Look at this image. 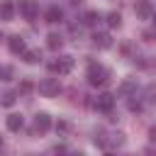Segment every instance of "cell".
I'll list each match as a JSON object with an SVG mask.
<instances>
[{
	"mask_svg": "<svg viewBox=\"0 0 156 156\" xmlns=\"http://www.w3.org/2000/svg\"><path fill=\"white\" fill-rule=\"evenodd\" d=\"M107 68L105 66H100V63H90L88 66V83L90 85H105L107 83Z\"/></svg>",
	"mask_w": 156,
	"mask_h": 156,
	"instance_id": "cell-1",
	"label": "cell"
},
{
	"mask_svg": "<svg viewBox=\"0 0 156 156\" xmlns=\"http://www.w3.org/2000/svg\"><path fill=\"white\" fill-rule=\"evenodd\" d=\"M39 93H41L44 98H56V95L61 93V83H58V78H44V80L39 83Z\"/></svg>",
	"mask_w": 156,
	"mask_h": 156,
	"instance_id": "cell-2",
	"label": "cell"
},
{
	"mask_svg": "<svg viewBox=\"0 0 156 156\" xmlns=\"http://www.w3.org/2000/svg\"><path fill=\"white\" fill-rule=\"evenodd\" d=\"M71 68H73V56H58L56 61H49L51 73H68Z\"/></svg>",
	"mask_w": 156,
	"mask_h": 156,
	"instance_id": "cell-3",
	"label": "cell"
},
{
	"mask_svg": "<svg viewBox=\"0 0 156 156\" xmlns=\"http://www.w3.org/2000/svg\"><path fill=\"white\" fill-rule=\"evenodd\" d=\"M17 10H20V15H22L24 20H34V17L39 15V5H37V0H20Z\"/></svg>",
	"mask_w": 156,
	"mask_h": 156,
	"instance_id": "cell-4",
	"label": "cell"
},
{
	"mask_svg": "<svg viewBox=\"0 0 156 156\" xmlns=\"http://www.w3.org/2000/svg\"><path fill=\"white\" fill-rule=\"evenodd\" d=\"M95 107H98L100 112H112V107H115V95H112V93H102V95H98Z\"/></svg>",
	"mask_w": 156,
	"mask_h": 156,
	"instance_id": "cell-5",
	"label": "cell"
},
{
	"mask_svg": "<svg viewBox=\"0 0 156 156\" xmlns=\"http://www.w3.org/2000/svg\"><path fill=\"white\" fill-rule=\"evenodd\" d=\"M134 12H136L139 20H149V17H154V7H151L149 0H139V2L134 5Z\"/></svg>",
	"mask_w": 156,
	"mask_h": 156,
	"instance_id": "cell-6",
	"label": "cell"
},
{
	"mask_svg": "<svg viewBox=\"0 0 156 156\" xmlns=\"http://www.w3.org/2000/svg\"><path fill=\"white\" fill-rule=\"evenodd\" d=\"M49 129H51V117H49L46 112H39V115L34 117V132L44 134V132H49Z\"/></svg>",
	"mask_w": 156,
	"mask_h": 156,
	"instance_id": "cell-7",
	"label": "cell"
},
{
	"mask_svg": "<svg viewBox=\"0 0 156 156\" xmlns=\"http://www.w3.org/2000/svg\"><path fill=\"white\" fill-rule=\"evenodd\" d=\"M7 46H10V51H12V54H20V56L27 51V44H24V39H22L20 34L10 37V39H7Z\"/></svg>",
	"mask_w": 156,
	"mask_h": 156,
	"instance_id": "cell-8",
	"label": "cell"
},
{
	"mask_svg": "<svg viewBox=\"0 0 156 156\" xmlns=\"http://www.w3.org/2000/svg\"><path fill=\"white\" fill-rule=\"evenodd\" d=\"M93 44L100 46V49H107V46H112V39H110L107 32H95L93 34Z\"/></svg>",
	"mask_w": 156,
	"mask_h": 156,
	"instance_id": "cell-9",
	"label": "cell"
},
{
	"mask_svg": "<svg viewBox=\"0 0 156 156\" xmlns=\"http://www.w3.org/2000/svg\"><path fill=\"white\" fill-rule=\"evenodd\" d=\"M61 20H63V10H61L58 5H51V7L46 10V22L56 24V22H61Z\"/></svg>",
	"mask_w": 156,
	"mask_h": 156,
	"instance_id": "cell-10",
	"label": "cell"
},
{
	"mask_svg": "<svg viewBox=\"0 0 156 156\" xmlns=\"http://www.w3.org/2000/svg\"><path fill=\"white\" fill-rule=\"evenodd\" d=\"M5 124H7V129H10V132H20V129L24 127V119H22V115H10Z\"/></svg>",
	"mask_w": 156,
	"mask_h": 156,
	"instance_id": "cell-11",
	"label": "cell"
},
{
	"mask_svg": "<svg viewBox=\"0 0 156 156\" xmlns=\"http://www.w3.org/2000/svg\"><path fill=\"white\" fill-rule=\"evenodd\" d=\"M0 15H2V20H5V22H10V20H12V15H15V2H12V0H5V2H2V7H0Z\"/></svg>",
	"mask_w": 156,
	"mask_h": 156,
	"instance_id": "cell-12",
	"label": "cell"
},
{
	"mask_svg": "<svg viewBox=\"0 0 156 156\" xmlns=\"http://www.w3.org/2000/svg\"><path fill=\"white\" fill-rule=\"evenodd\" d=\"M46 46H49L51 51H58V49L63 46V37H61V34H49V37H46Z\"/></svg>",
	"mask_w": 156,
	"mask_h": 156,
	"instance_id": "cell-13",
	"label": "cell"
},
{
	"mask_svg": "<svg viewBox=\"0 0 156 156\" xmlns=\"http://www.w3.org/2000/svg\"><path fill=\"white\" fill-rule=\"evenodd\" d=\"M39 58H41V56H39V51H24V54H22V61H24V63H29V66L39 63Z\"/></svg>",
	"mask_w": 156,
	"mask_h": 156,
	"instance_id": "cell-14",
	"label": "cell"
},
{
	"mask_svg": "<svg viewBox=\"0 0 156 156\" xmlns=\"http://www.w3.org/2000/svg\"><path fill=\"white\" fill-rule=\"evenodd\" d=\"M98 20H100V15H98V12H85V15H83V24H88V27L98 24Z\"/></svg>",
	"mask_w": 156,
	"mask_h": 156,
	"instance_id": "cell-15",
	"label": "cell"
},
{
	"mask_svg": "<svg viewBox=\"0 0 156 156\" xmlns=\"http://www.w3.org/2000/svg\"><path fill=\"white\" fill-rule=\"evenodd\" d=\"M15 100H17V95H15L12 90L2 93V107H12V105H15Z\"/></svg>",
	"mask_w": 156,
	"mask_h": 156,
	"instance_id": "cell-16",
	"label": "cell"
},
{
	"mask_svg": "<svg viewBox=\"0 0 156 156\" xmlns=\"http://www.w3.org/2000/svg\"><path fill=\"white\" fill-rule=\"evenodd\" d=\"M136 90V83L134 80H124L122 85H119V93H124V95H129V93H134Z\"/></svg>",
	"mask_w": 156,
	"mask_h": 156,
	"instance_id": "cell-17",
	"label": "cell"
},
{
	"mask_svg": "<svg viewBox=\"0 0 156 156\" xmlns=\"http://www.w3.org/2000/svg\"><path fill=\"white\" fill-rule=\"evenodd\" d=\"M107 24H110V27H119V24H122L119 12H110V15H107Z\"/></svg>",
	"mask_w": 156,
	"mask_h": 156,
	"instance_id": "cell-18",
	"label": "cell"
},
{
	"mask_svg": "<svg viewBox=\"0 0 156 156\" xmlns=\"http://www.w3.org/2000/svg\"><path fill=\"white\" fill-rule=\"evenodd\" d=\"M20 93H22V95L32 93V83H29V80H22V83H20Z\"/></svg>",
	"mask_w": 156,
	"mask_h": 156,
	"instance_id": "cell-19",
	"label": "cell"
},
{
	"mask_svg": "<svg viewBox=\"0 0 156 156\" xmlns=\"http://www.w3.org/2000/svg\"><path fill=\"white\" fill-rule=\"evenodd\" d=\"M2 80H12V66H2Z\"/></svg>",
	"mask_w": 156,
	"mask_h": 156,
	"instance_id": "cell-20",
	"label": "cell"
},
{
	"mask_svg": "<svg viewBox=\"0 0 156 156\" xmlns=\"http://www.w3.org/2000/svg\"><path fill=\"white\" fill-rule=\"evenodd\" d=\"M56 132H63V134H66V132H71V124H68V122H63V119H61V122H58V124H56Z\"/></svg>",
	"mask_w": 156,
	"mask_h": 156,
	"instance_id": "cell-21",
	"label": "cell"
},
{
	"mask_svg": "<svg viewBox=\"0 0 156 156\" xmlns=\"http://www.w3.org/2000/svg\"><path fill=\"white\" fill-rule=\"evenodd\" d=\"M129 110H132V112H141V102H134V100H129Z\"/></svg>",
	"mask_w": 156,
	"mask_h": 156,
	"instance_id": "cell-22",
	"label": "cell"
},
{
	"mask_svg": "<svg viewBox=\"0 0 156 156\" xmlns=\"http://www.w3.org/2000/svg\"><path fill=\"white\" fill-rule=\"evenodd\" d=\"M149 136H151V139H154V141H156V124H154V127H151V129H149Z\"/></svg>",
	"mask_w": 156,
	"mask_h": 156,
	"instance_id": "cell-23",
	"label": "cell"
},
{
	"mask_svg": "<svg viewBox=\"0 0 156 156\" xmlns=\"http://www.w3.org/2000/svg\"><path fill=\"white\" fill-rule=\"evenodd\" d=\"M71 5H80V0H71Z\"/></svg>",
	"mask_w": 156,
	"mask_h": 156,
	"instance_id": "cell-24",
	"label": "cell"
},
{
	"mask_svg": "<svg viewBox=\"0 0 156 156\" xmlns=\"http://www.w3.org/2000/svg\"><path fill=\"white\" fill-rule=\"evenodd\" d=\"M154 24H156V15H154Z\"/></svg>",
	"mask_w": 156,
	"mask_h": 156,
	"instance_id": "cell-25",
	"label": "cell"
}]
</instances>
